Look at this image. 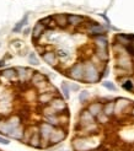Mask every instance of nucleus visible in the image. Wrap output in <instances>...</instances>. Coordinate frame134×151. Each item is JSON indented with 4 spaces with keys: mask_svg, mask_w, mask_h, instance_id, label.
<instances>
[{
    "mask_svg": "<svg viewBox=\"0 0 134 151\" xmlns=\"http://www.w3.org/2000/svg\"><path fill=\"white\" fill-rule=\"evenodd\" d=\"M103 114H106L108 118L116 114V102L113 101H108L106 103H103Z\"/></svg>",
    "mask_w": 134,
    "mask_h": 151,
    "instance_id": "nucleus-19",
    "label": "nucleus"
},
{
    "mask_svg": "<svg viewBox=\"0 0 134 151\" xmlns=\"http://www.w3.org/2000/svg\"><path fill=\"white\" fill-rule=\"evenodd\" d=\"M28 62L31 63L32 65H38V64H40V60H38V58H37V55L35 54V53H30V55H28Z\"/></svg>",
    "mask_w": 134,
    "mask_h": 151,
    "instance_id": "nucleus-32",
    "label": "nucleus"
},
{
    "mask_svg": "<svg viewBox=\"0 0 134 151\" xmlns=\"http://www.w3.org/2000/svg\"><path fill=\"white\" fill-rule=\"evenodd\" d=\"M0 144H3V145H9L10 141H9V139H6V138H4V137H0Z\"/></svg>",
    "mask_w": 134,
    "mask_h": 151,
    "instance_id": "nucleus-35",
    "label": "nucleus"
},
{
    "mask_svg": "<svg viewBox=\"0 0 134 151\" xmlns=\"http://www.w3.org/2000/svg\"><path fill=\"white\" fill-rule=\"evenodd\" d=\"M116 41L118 44H121V46L127 47L130 43H133L134 36L133 35H125V33H118V35H116Z\"/></svg>",
    "mask_w": 134,
    "mask_h": 151,
    "instance_id": "nucleus-13",
    "label": "nucleus"
},
{
    "mask_svg": "<svg viewBox=\"0 0 134 151\" xmlns=\"http://www.w3.org/2000/svg\"><path fill=\"white\" fill-rule=\"evenodd\" d=\"M101 80V74L91 60L84 62V82L86 84H95Z\"/></svg>",
    "mask_w": 134,
    "mask_h": 151,
    "instance_id": "nucleus-2",
    "label": "nucleus"
},
{
    "mask_svg": "<svg viewBox=\"0 0 134 151\" xmlns=\"http://www.w3.org/2000/svg\"><path fill=\"white\" fill-rule=\"evenodd\" d=\"M0 122H1V120H0Z\"/></svg>",
    "mask_w": 134,
    "mask_h": 151,
    "instance_id": "nucleus-44",
    "label": "nucleus"
},
{
    "mask_svg": "<svg viewBox=\"0 0 134 151\" xmlns=\"http://www.w3.org/2000/svg\"><path fill=\"white\" fill-rule=\"evenodd\" d=\"M85 21V17L84 16H80V15H68V24L73 27H76V26H80L83 25Z\"/></svg>",
    "mask_w": 134,
    "mask_h": 151,
    "instance_id": "nucleus-21",
    "label": "nucleus"
},
{
    "mask_svg": "<svg viewBox=\"0 0 134 151\" xmlns=\"http://www.w3.org/2000/svg\"><path fill=\"white\" fill-rule=\"evenodd\" d=\"M16 73H17V79L21 82H27V81H31V78L35 71L30 70L28 68H16Z\"/></svg>",
    "mask_w": 134,
    "mask_h": 151,
    "instance_id": "nucleus-10",
    "label": "nucleus"
},
{
    "mask_svg": "<svg viewBox=\"0 0 134 151\" xmlns=\"http://www.w3.org/2000/svg\"><path fill=\"white\" fill-rule=\"evenodd\" d=\"M96 118H97L99 123H107V122H108V119H110V118H108L106 114H103V112L101 113L100 116H97V117H96Z\"/></svg>",
    "mask_w": 134,
    "mask_h": 151,
    "instance_id": "nucleus-34",
    "label": "nucleus"
},
{
    "mask_svg": "<svg viewBox=\"0 0 134 151\" xmlns=\"http://www.w3.org/2000/svg\"><path fill=\"white\" fill-rule=\"evenodd\" d=\"M20 127V118L19 117H10L7 120L0 122V133L4 135H9L15 128Z\"/></svg>",
    "mask_w": 134,
    "mask_h": 151,
    "instance_id": "nucleus-4",
    "label": "nucleus"
},
{
    "mask_svg": "<svg viewBox=\"0 0 134 151\" xmlns=\"http://www.w3.org/2000/svg\"><path fill=\"white\" fill-rule=\"evenodd\" d=\"M54 128H55V127L50 125V124L47 123V122H43V123L40 124L38 130H40L41 139H42V147H49V146H50V144H49V138H50L52 133H53Z\"/></svg>",
    "mask_w": 134,
    "mask_h": 151,
    "instance_id": "nucleus-3",
    "label": "nucleus"
},
{
    "mask_svg": "<svg viewBox=\"0 0 134 151\" xmlns=\"http://www.w3.org/2000/svg\"><path fill=\"white\" fill-rule=\"evenodd\" d=\"M132 104V101L128 99H118L116 101V113H122L123 111H125V108L129 107Z\"/></svg>",
    "mask_w": 134,
    "mask_h": 151,
    "instance_id": "nucleus-20",
    "label": "nucleus"
},
{
    "mask_svg": "<svg viewBox=\"0 0 134 151\" xmlns=\"http://www.w3.org/2000/svg\"><path fill=\"white\" fill-rule=\"evenodd\" d=\"M69 87H70V90H73V91H79V86L76 84H70Z\"/></svg>",
    "mask_w": 134,
    "mask_h": 151,
    "instance_id": "nucleus-36",
    "label": "nucleus"
},
{
    "mask_svg": "<svg viewBox=\"0 0 134 151\" xmlns=\"http://www.w3.org/2000/svg\"><path fill=\"white\" fill-rule=\"evenodd\" d=\"M95 54L101 62H108L110 54H108V48H96L95 49Z\"/></svg>",
    "mask_w": 134,
    "mask_h": 151,
    "instance_id": "nucleus-22",
    "label": "nucleus"
},
{
    "mask_svg": "<svg viewBox=\"0 0 134 151\" xmlns=\"http://www.w3.org/2000/svg\"><path fill=\"white\" fill-rule=\"evenodd\" d=\"M62 151H70V150H62Z\"/></svg>",
    "mask_w": 134,
    "mask_h": 151,
    "instance_id": "nucleus-41",
    "label": "nucleus"
},
{
    "mask_svg": "<svg viewBox=\"0 0 134 151\" xmlns=\"http://www.w3.org/2000/svg\"><path fill=\"white\" fill-rule=\"evenodd\" d=\"M95 119H96V118H95L87 109H84V111H81V112H80L79 123H80V127H81V128L96 123V120H95Z\"/></svg>",
    "mask_w": 134,
    "mask_h": 151,
    "instance_id": "nucleus-8",
    "label": "nucleus"
},
{
    "mask_svg": "<svg viewBox=\"0 0 134 151\" xmlns=\"http://www.w3.org/2000/svg\"><path fill=\"white\" fill-rule=\"evenodd\" d=\"M122 87L127 91H133L134 90V82L132 80H125L124 82H122Z\"/></svg>",
    "mask_w": 134,
    "mask_h": 151,
    "instance_id": "nucleus-31",
    "label": "nucleus"
},
{
    "mask_svg": "<svg viewBox=\"0 0 134 151\" xmlns=\"http://www.w3.org/2000/svg\"><path fill=\"white\" fill-rule=\"evenodd\" d=\"M102 86L106 87L107 90H110V91H116V90H117L116 85L113 84V82H111V81H103L102 82Z\"/></svg>",
    "mask_w": 134,
    "mask_h": 151,
    "instance_id": "nucleus-33",
    "label": "nucleus"
},
{
    "mask_svg": "<svg viewBox=\"0 0 134 151\" xmlns=\"http://www.w3.org/2000/svg\"><path fill=\"white\" fill-rule=\"evenodd\" d=\"M5 65V60H0V68H3Z\"/></svg>",
    "mask_w": 134,
    "mask_h": 151,
    "instance_id": "nucleus-37",
    "label": "nucleus"
},
{
    "mask_svg": "<svg viewBox=\"0 0 134 151\" xmlns=\"http://www.w3.org/2000/svg\"><path fill=\"white\" fill-rule=\"evenodd\" d=\"M89 97H90V92L86 91V90H84V91H81L79 93V101L81 103H85L87 100H89Z\"/></svg>",
    "mask_w": 134,
    "mask_h": 151,
    "instance_id": "nucleus-30",
    "label": "nucleus"
},
{
    "mask_svg": "<svg viewBox=\"0 0 134 151\" xmlns=\"http://www.w3.org/2000/svg\"><path fill=\"white\" fill-rule=\"evenodd\" d=\"M91 139V137H84V135L75 137L71 140L73 151H92L95 149H100V144H94Z\"/></svg>",
    "mask_w": 134,
    "mask_h": 151,
    "instance_id": "nucleus-1",
    "label": "nucleus"
},
{
    "mask_svg": "<svg viewBox=\"0 0 134 151\" xmlns=\"http://www.w3.org/2000/svg\"><path fill=\"white\" fill-rule=\"evenodd\" d=\"M28 145L35 149H42V139H41V134H40L38 129H35L32 132L31 139L28 141Z\"/></svg>",
    "mask_w": 134,
    "mask_h": 151,
    "instance_id": "nucleus-12",
    "label": "nucleus"
},
{
    "mask_svg": "<svg viewBox=\"0 0 134 151\" xmlns=\"http://www.w3.org/2000/svg\"><path fill=\"white\" fill-rule=\"evenodd\" d=\"M117 62H118V65H120L121 68H123V69H129V68L132 66V60H130L129 54H128L127 52L120 53Z\"/></svg>",
    "mask_w": 134,
    "mask_h": 151,
    "instance_id": "nucleus-15",
    "label": "nucleus"
},
{
    "mask_svg": "<svg viewBox=\"0 0 134 151\" xmlns=\"http://www.w3.org/2000/svg\"><path fill=\"white\" fill-rule=\"evenodd\" d=\"M49 106L58 113V114L64 113V112H68V106H66L65 101L63 99H61V97H54V99L50 101Z\"/></svg>",
    "mask_w": 134,
    "mask_h": 151,
    "instance_id": "nucleus-7",
    "label": "nucleus"
},
{
    "mask_svg": "<svg viewBox=\"0 0 134 151\" xmlns=\"http://www.w3.org/2000/svg\"><path fill=\"white\" fill-rule=\"evenodd\" d=\"M61 90H62V95L65 100H68L69 97H70V87L69 85L66 84V82H63L62 86H61Z\"/></svg>",
    "mask_w": 134,
    "mask_h": 151,
    "instance_id": "nucleus-28",
    "label": "nucleus"
},
{
    "mask_svg": "<svg viewBox=\"0 0 134 151\" xmlns=\"http://www.w3.org/2000/svg\"><path fill=\"white\" fill-rule=\"evenodd\" d=\"M31 84L35 86H41V85H47V79L43 74L38 73V71H35L32 78H31Z\"/></svg>",
    "mask_w": 134,
    "mask_h": 151,
    "instance_id": "nucleus-17",
    "label": "nucleus"
},
{
    "mask_svg": "<svg viewBox=\"0 0 134 151\" xmlns=\"http://www.w3.org/2000/svg\"><path fill=\"white\" fill-rule=\"evenodd\" d=\"M113 151H120V150H113Z\"/></svg>",
    "mask_w": 134,
    "mask_h": 151,
    "instance_id": "nucleus-42",
    "label": "nucleus"
},
{
    "mask_svg": "<svg viewBox=\"0 0 134 151\" xmlns=\"http://www.w3.org/2000/svg\"><path fill=\"white\" fill-rule=\"evenodd\" d=\"M55 53H57L58 59L66 60V59H69V58H70V53H69L68 50H65V49H58Z\"/></svg>",
    "mask_w": 134,
    "mask_h": 151,
    "instance_id": "nucleus-29",
    "label": "nucleus"
},
{
    "mask_svg": "<svg viewBox=\"0 0 134 151\" xmlns=\"http://www.w3.org/2000/svg\"><path fill=\"white\" fill-rule=\"evenodd\" d=\"M54 99V95L50 93V92H41V96H40V102L42 104H49L50 101Z\"/></svg>",
    "mask_w": 134,
    "mask_h": 151,
    "instance_id": "nucleus-26",
    "label": "nucleus"
},
{
    "mask_svg": "<svg viewBox=\"0 0 134 151\" xmlns=\"http://www.w3.org/2000/svg\"><path fill=\"white\" fill-rule=\"evenodd\" d=\"M1 76L7 79V81H17V73H16V69H12V68H10V69H6L1 73Z\"/></svg>",
    "mask_w": 134,
    "mask_h": 151,
    "instance_id": "nucleus-24",
    "label": "nucleus"
},
{
    "mask_svg": "<svg viewBox=\"0 0 134 151\" xmlns=\"http://www.w3.org/2000/svg\"><path fill=\"white\" fill-rule=\"evenodd\" d=\"M42 58L43 60L46 62L48 65L50 66H55L58 64V57H57V53L53 50H46L42 53Z\"/></svg>",
    "mask_w": 134,
    "mask_h": 151,
    "instance_id": "nucleus-11",
    "label": "nucleus"
},
{
    "mask_svg": "<svg viewBox=\"0 0 134 151\" xmlns=\"http://www.w3.org/2000/svg\"><path fill=\"white\" fill-rule=\"evenodd\" d=\"M46 28H47V27L44 26L41 21L37 22V24L35 25V27H33V29H32V40H33L35 42L38 41L41 37L43 36L44 31H46Z\"/></svg>",
    "mask_w": 134,
    "mask_h": 151,
    "instance_id": "nucleus-14",
    "label": "nucleus"
},
{
    "mask_svg": "<svg viewBox=\"0 0 134 151\" xmlns=\"http://www.w3.org/2000/svg\"><path fill=\"white\" fill-rule=\"evenodd\" d=\"M92 151H101L100 149H95V150H92Z\"/></svg>",
    "mask_w": 134,
    "mask_h": 151,
    "instance_id": "nucleus-39",
    "label": "nucleus"
},
{
    "mask_svg": "<svg viewBox=\"0 0 134 151\" xmlns=\"http://www.w3.org/2000/svg\"><path fill=\"white\" fill-rule=\"evenodd\" d=\"M66 134L68 133H66V129L64 127H55L53 133H52V135H50V138H49L50 146L52 145H58V144H61L62 141H64L65 138H66Z\"/></svg>",
    "mask_w": 134,
    "mask_h": 151,
    "instance_id": "nucleus-5",
    "label": "nucleus"
},
{
    "mask_svg": "<svg viewBox=\"0 0 134 151\" xmlns=\"http://www.w3.org/2000/svg\"><path fill=\"white\" fill-rule=\"evenodd\" d=\"M122 151H128V150H122Z\"/></svg>",
    "mask_w": 134,
    "mask_h": 151,
    "instance_id": "nucleus-43",
    "label": "nucleus"
},
{
    "mask_svg": "<svg viewBox=\"0 0 134 151\" xmlns=\"http://www.w3.org/2000/svg\"><path fill=\"white\" fill-rule=\"evenodd\" d=\"M130 116H132V117H134V106H133V108L130 109Z\"/></svg>",
    "mask_w": 134,
    "mask_h": 151,
    "instance_id": "nucleus-38",
    "label": "nucleus"
},
{
    "mask_svg": "<svg viewBox=\"0 0 134 151\" xmlns=\"http://www.w3.org/2000/svg\"><path fill=\"white\" fill-rule=\"evenodd\" d=\"M87 111L96 118V117L100 116L102 113V111H103V103L102 102H92V103L89 104Z\"/></svg>",
    "mask_w": 134,
    "mask_h": 151,
    "instance_id": "nucleus-16",
    "label": "nucleus"
},
{
    "mask_svg": "<svg viewBox=\"0 0 134 151\" xmlns=\"http://www.w3.org/2000/svg\"><path fill=\"white\" fill-rule=\"evenodd\" d=\"M94 42H95L96 48H108V40H107V37L105 35L95 37Z\"/></svg>",
    "mask_w": 134,
    "mask_h": 151,
    "instance_id": "nucleus-23",
    "label": "nucleus"
},
{
    "mask_svg": "<svg viewBox=\"0 0 134 151\" xmlns=\"http://www.w3.org/2000/svg\"><path fill=\"white\" fill-rule=\"evenodd\" d=\"M86 32L90 35V36H94V37H97V36H102L106 33V28L103 27L102 25L97 24V22H92L87 26L86 28Z\"/></svg>",
    "mask_w": 134,
    "mask_h": 151,
    "instance_id": "nucleus-9",
    "label": "nucleus"
},
{
    "mask_svg": "<svg viewBox=\"0 0 134 151\" xmlns=\"http://www.w3.org/2000/svg\"><path fill=\"white\" fill-rule=\"evenodd\" d=\"M27 20H28V16H27V15H25V16H24V19H22L21 21H19L17 24H16V26L14 27L12 32H15V33H16V32H20L21 29L24 28V26H26V24H27Z\"/></svg>",
    "mask_w": 134,
    "mask_h": 151,
    "instance_id": "nucleus-27",
    "label": "nucleus"
},
{
    "mask_svg": "<svg viewBox=\"0 0 134 151\" xmlns=\"http://www.w3.org/2000/svg\"><path fill=\"white\" fill-rule=\"evenodd\" d=\"M9 137L12 139H16V140H24L25 137V129L22 127H17L9 134Z\"/></svg>",
    "mask_w": 134,
    "mask_h": 151,
    "instance_id": "nucleus-25",
    "label": "nucleus"
},
{
    "mask_svg": "<svg viewBox=\"0 0 134 151\" xmlns=\"http://www.w3.org/2000/svg\"><path fill=\"white\" fill-rule=\"evenodd\" d=\"M53 20L55 22V25L61 28H65L68 26V15L65 14H57V15H53Z\"/></svg>",
    "mask_w": 134,
    "mask_h": 151,
    "instance_id": "nucleus-18",
    "label": "nucleus"
},
{
    "mask_svg": "<svg viewBox=\"0 0 134 151\" xmlns=\"http://www.w3.org/2000/svg\"><path fill=\"white\" fill-rule=\"evenodd\" d=\"M68 76L71 78L73 80L83 81L84 80V62H78L74 64L68 71Z\"/></svg>",
    "mask_w": 134,
    "mask_h": 151,
    "instance_id": "nucleus-6",
    "label": "nucleus"
},
{
    "mask_svg": "<svg viewBox=\"0 0 134 151\" xmlns=\"http://www.w3.org/2000/svg\"><path fill=\"white\" fill-rule=\"evenodd\" d=\"M103 151H112V150H103Z\"/></svg>",
    "mask_w": 134,
    "mask_h": 151,
    "instance_id": "nucleus-40",
    "label": "nucleus"
}]
</instances>
